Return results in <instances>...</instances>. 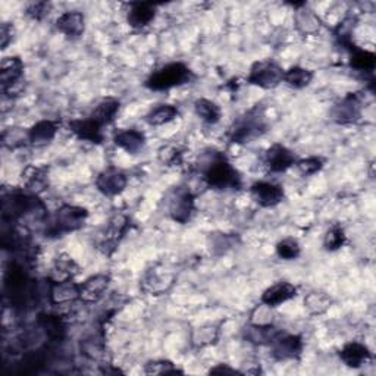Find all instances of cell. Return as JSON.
<instances>
[{
	"label": "cell",
	"mask_w": 376,
	"mask_h": 376,
	"mask_svg": "<svg viewBox=\"0 0 376 376\" xmlns=\"http://www.w3.org/2000/svg\"><path fill=\"white\" fill-rule=\"evenodd\" d=\"M199 172L204 182L215 188V190L237 192L243 187L240 172L234 168L233 163L225 156V153L209 149L199 157Z\"/></svg>",
	"instance_id": "1"
},
{
	"label": "cell",
	"mask_w": 376,
	"mask_h": 376,
	"mask_svg": "<svg viewBox=\"0 0 376 376\" xmlns=\"http://www.w3.org/2000/svg\"><path fill=\"white\" fill-rule=\"evenodd\" d=\"M196 79V74L182 62H172L153 71L144 81L145 89L152 92H166L175 87L190 84Z\"/></svg>",
	"instance_id": "2"
},
{
	"label": "cell",
	"mask_w": 376,
	"mask_h": 376,
	"mask_svg": "<svg viewBox=\"0 0 376 376\" xmlns=\"http://www.w3.org/2000/svg\"><path fill=\"white\" fill-rule=\"evenodd\" d=\"M267 131V118L263 104H256L238 119L229 130V141L234 144H247L262 137Z\"/></svg>",
	"instance_id": "3"
},
{
	"label": "cell",
	"mask_w": 376,
	"mask_h": 376,
	"mask_svg": "<svg viewBox=\"0 0 376 376\" xmlns=\"http://www.w3.org/2000/svg\"><path fill=\"white\" fill-rule=\"evenodd\" d=\"M89 219V211L86 207L74 206V204H64L60 206L53 216L48 218L46 221V237L57 238L64 237L70 233H75L78 229L86 225Z\"/></svg>",
	"instance_id": "4"
},
{
	"label": "cell",
	"mask_w": 376,
	"mask_h": 376,
	"mask_svg": "<svg viewBox=\"0 0 376 376\" xmlns=\"http://www.w3.org/2000/svg\"><path fill=\"white\" fill-rule=\"evenodd\" d=\"M166 207H168V214L172 221L185 225L192 221L194 215L196 197L192 193L190 188H187L184 185L175 187L168 196Z\"/></svg>",
	"instance_id": "5"
},
{
	"label": "cell",
	"mask_w": 376,
	"mask_h": 376,
	"mask_svg": "<svg viewBox=\"0 0 376 376\" xmlns=\"http://www.w3.org/2000/svg\"><path fill=\"white\" fill-rule=\"evenodd\" d=\"M285 70L274 60H259L250 68L247 82L252 86L270 90L284 82Z\"/></svg>",
	"instance_id": "6"
},
{
	"label": "cell",
	"mask_w": 376,
	"mask_h": 376,
	"mask_svg": "<svg viewBox=\"0 0 376 376\" xmlns=\"http://www.w3.org/2000/svg\"><path fill=\"white\" fill-rule=\"evenodd\" d=\"M363 109V99L359 93H350L333 104L331 111L332 121L338 125H351L360 121Z\"/></svg>",
	"instance_id": "7"
},
{
	"label": "cell",
	"mask_w": 376,
	"mask_h": 376,
	"mask_svg": "<svg viewBox=\"0 0 376 376\" xmlns=\"http://www.w3.org/2000/svg\"><path fill=\"white\" fill-rule=\"evenodd\" d=\"M250 196H252L256 204L269 209V207H275L284 201L285 192L284 187L280 184L259 181L250 187Z\"/></svg>",
	"instance_id": "8"
},
{
	"label": "cell",
	"mask_w": 376,
	"mask_h": 376,
	"mask_svg": "<svg viewBox=\"0 0 376 376\" xmlns=\"http://www.w3.org/2000/svg\"><path fill=\"white\" fill-rule=\"evenodd\" d=\"M127 184H128L127 174L115 168V166H109V168L103 170L96 178L97 190L106 197L119 196L125 188H127Z\"/></svg>",
	"instance_id": "9"
},
{
	"label": "cell",
	"mask_w": 376,
	"mask_h": 376,
	"mask_svg": "<svg viewBox=\"0 0 376 376\" xmlns=\"http://www.w3.org/2000/svg\"><path fill=\"white\" fill-rule=\"evenodd\" d=\"M130 229V218L123 214H116L104 228L103 240H101V248L104 253L111 255L114 250L118 247L121 240L127 236Z\"/></svg>",
	"instance_id": "10"
},
{
	"label": "cell",
	"mask_w": 376,
	"mask_h": 376,
	"mask_svg": "<svg viewBox=\"0 0 376 376\" xmlns=\"http://www.w3.org/2000/svg\"><path fill=\"white\" fill-rule=\"evenodd\" d=\"M272 348V358L278 362H288V360H297L304 348L303 338L300 336H281L270 344Z\"/></svg>",
	"instance_id": "11"
},
{
	"label": "cell",
	"mask_w": 376,
	"mask_h": 376,
	"mask_svg": "<svg viewBox=\"0 0 376 376\" xmlns=\"http://www.w3.org/2000/svg\"><path fill=\"white\" fill-rule=\"evenodd\" d=\"M265 162L270 171L275 174H282L297 163V157L296 153L289 150L287 145L275 143L266 150Z\"/></svg>",
	"instance_id": "12"
},
{
	"label": "cell",
	"mask_w": 376,
	"mask_h": 376,
	"mask_svg": "<svg viewBox=\"0 0 376 376\" xmlns=\"http://www.w3.org/2000/svg\"><path fill=\"white\" fill-rule=\"evenodd\" d=\"M68 128L81 141H87L93 144H101L104 141L103 127L90 115L87 118L71 119L68 122Z\"/></svg>",
	"instance_id": "13"
},
{
	"label": "cell",
	"mask_w": 376,
	"mask_h": 376,
	"mask_svg": "<svg viewBox=\"0 0 376 376\" xmlns=\"http://www.w3.org/2000/svg\"><path fill=\"white\" fill-rule=\"evenodd\" d=\"M60 127L59 121L52 119H43L35 122L33 127L27 131L28 133V144L34 145V148H43V145L50 144Z\"/></svg>",
	"instance_id": "14"
},
{
	"label": "cell",
	"mask_w": 376,
	"mask_h": 376,
	"mask_svg": "<svg viewBox=\"0 0 376 376\" xmlns=\"http://www.w3.org/2000/svg\"><path fill=\"white\" fill-rule=\"evenodd\" d=\"M26 65L19 56L5 57L2 60V68H0V82H2V90L6 94L9 90L24 77Z\"/></svg>",
	"instance_id": "15"
},
{
	"label": "cell",
	"mask_w": 376,
	"mask_h": 376,
	"mask_svg": "<svg viewBox=\"0 0 376 376\" xmlns=\"http://www.w3.org/2000/svg\"><path fill=\"white\" fill-rule=\"evenodd\" d=\"M114 143L116 148L127 152L128 155H137L145 148V136L136 128H122L114 134Z\"/></svg>",
	"instance_id": "16"
},
{
	"label": "cell",
	"mask_w": 376,
	"mask_h": 376,
	"mask_svg": "<svg viewBox=\"0 0 376 376\" xmlns=\"http://www.w3.org/2000/svg\"><path fill=\"white\" fill-rule=\"evenodd\" d=\"M111 284V277L99 274L87 278L84 282L79 284V300L84 303H96L99 302L104 292L108 291Z\"/></svg>",
	"instance_id": "17"
},
{
	"label": "cell",
	"mask_w": 376,
	"mask_h": 376,
	"mask_svg": "<svg viewBox=\"0 0 376 376\" xmlns=\"http://www.w3.org/2000/svg\"><path fill=\"white\" fill-rule=\"evenodd\" d=\"M338 356L343 360V363L351 369H359L372 360L370 350L365 344L358 341H351L345 344L340 350Z\"/></svg>",
	"instance_id": "18"
},
{
	"label": "cell",
	"mask_w": 376,
	"mask_h": 376,
	"mask_svg": "<svg viewBox=\"0 0 376 376\" xmlns=\"http://www.w3.org/2000/svg\"><path fill=\"white\" fill-rule=\"evenodd\" d=\"M296 296H297V287H294L289 282L281 281V282L270 285L267 289H265L260 300L267 307H278L292 300Z\"/></svg>",
	"instance_id": "19"
},
{
	"label": "cell",
	"mask_w": 376,
	"mask_h": 376,
	"mask_svg": "<svg viewBox=\"0 0 376 376\" xmlns=\"http://www.w3.org/2000/svg\"><path fill=\"white\" fill-rule=\"evenodd\" d=\"M56 28L68 38H79L86 31V16L78 11L62 13L56 21Z\"/></svg>",
	"instance_id": "20"
},
{
	"label": "cell",
	"mask_w": 376,
	"mask_h": 376,
	"mask_svg": "<svg viewBox=\"0 0 376 376\" xmlns=\"http://www.w3.org/2000/svg\"><path fill=\"white\" fill-rule=\"evenodd\" d=\"M156 18V5L149 2H134L127 12V23L136 30L150 26Z\"/></svg>",
	"instance_id": "21"
},
{
	"label": "cell",
	"mask_w": 376,
	"mask_h": 376,
	"mask_svg": "<svg viewBox=\"0 0 376 376\" xmlns=\"http://www.w3.org/2000/svg\"><path fill=\"white\" fill-rule=\"evenodd\" d=\"M282 333L281 329L270 324H259V325H248L244 329V338L250 343L258 345H270Z\"/></svg>",
	"instance_id": "22"
},
{
	"label": "cell",
	"mask_w": 376,
	"mask_h": 376,
	"mask_svg": "<svg viewBox=\"0 0 376 376\" xmlns=\"http://www.w3.org/2000/svg\"><path fill=\"white\" fill-rule=\"evenodd\" d=\"M79 299V284L74 280L53 281L50 288V300L53 304H68Z\"/></svg>",
	"instance_id": "23"
},
{
	"label": "cell",
	"mask_w": 376,
	"mask_h": 376,
	"mask_svg": "<svg viewBox=\"0 0 376 376\" xmlns=\"http://www.w3.org/2000/svg\"><path fill=\"white\" fill-rule=\"evenodd\" d=\"M119 108H121V101L115 97H104L101 99L97 104L96 108L93 109V112L90 114V116L97 121L101 127H108V125H111L118 112H119Z\"/></svg>",
	"instance_id": "24"
},
{
	"label": "cell",
	"mask_w": 376,
	"mask_h": 376,
	"mask_svg": "<svg viewBox=\"0 0 376 376\" xmlns=\"http://www.w3.org/2000/svg\"><path fill=\"white\" fill-rule=\"evenodd\" d=\"M297 11H296V26L299 28V31L303 35H313V34H318L321 31L322 23L319 16L313 12L311 9L306 8L304 4L297 5Z\"/></svg>",
	"instance_id": "25"
},
{
	"label": "cell",
	"mask_w": 376,
	"mask_h": 376,
	"mask_svg": "<svg viewBox=\"0 0 376 376\" xmlns=\"http://www.w3.org/2000/svg\"><path fill=\"white\" fill-rule=\"evenodd\" d=\"M49 172L46 168H40V166H28V168L23 172V179L27 187V190L31 192V194H40L45 192L49 185Z\"/></svg>",
	"instance_id": "26"
},
{
	"label": "cell",
	"mask_w": 376,
	"mask_h": 376,
	"mask_svg": "<svg viewBox=\"0 0 376 376\" xmlns=\"http://www.w3.org/2000/svg\"><path fill=\"white\" fill-rule=\"evenodd\" d=\"M179 116V111L174 104H157L156 108L150 109L149 114L145 115V122L150 127H162L165 123H170Z\"/></svg>",
	"instance_id": "27"
},
{
	"label": "cell",
	"mask_w": 376,
	"mask_h": 376,
	"mask_svg": "<svg viewBox=\"0 0 376 376\" xmlns=\"http://www.w3.org/2000/svg\"><path fill=\"white\" fill-rule=\"evenodd\" d=\"M194 111H196V115L207 125H215L222 118V111L218 106V103H215L214 100L204 99V97L197 99L194 101Z\"/></svg>",
	"instance_id": "28"
},
{
	"label": "cell",
	"mask_w": 376,
	"mask_h": 376,
	"mask_svg": "<svg viewBox=\"0 0 376 376\" xmlns=\"http://www.w3.org/2000/svg\"><path fill=\"white\" fill-rule=\"evenodd\" d=\"M53 272L56 274V277L53 278V281L74 280L79 274V266H78V263L70 255L62 253L55 260Z\"/></svg>",
	"instance_id": "29"
},
{
	"label": "cell",
	"mask_w": 376,
	"mask_h": 376,
	"mask_svg": "<svg viewBox=\"0 0 376 376\" xmlns=\"http://www.w3.org/2000/svg\"><path fill=\"white\" fill-rule=\"evenodd\" d=\"M350 56V68L359 72H373L376 65V55L370 50L354 48Z\"/></svg>",
	"instance_id": "30"
},
{
	"label": "cell",
	"mask_w": 376,
	"mask_h": 376,
	"mask_svg": "<svg viewBox=\"0 0 376 376\" xmlns=\"http://www.w3.org/2000/svg\"><path fill=\"white\" fill-rule=\"evenodd\" d=\"M313 81V72L303 67H291L284 74V82L291 89L303 90Z\"/></svg>",
	"instance_id": "31"
},
{
	"label": "cell",
	"mask_w": 376,
	"mask_h": 376,
	"mask_svg": "<svg viewBox=\"0 0 376 376\" xmlns=\"http://www.w3.org/2000/svg\"><path fill=\"white\" fill-rule=\"evenodd\" d=\"M174 277L170 274H159L156 270H152L143 280V288L150 292V294H160V292L168 289L172 285Z\"/></svg>",
	"instance_id": "32"
},
{
	"label": "cell",
	"mask_w": 376,
	"mask_h": 376,
	"mask_svg": "<svg viewBox=\"0 0 376 376\" xmlns=\"http://www.w3.org/2000/svg\"><path fill=\"white\" fill-rule=\"evenodd\" d=\"M238 237L234 234H222V233H214L209 236V248H211L212 255L222 256L229 250L234 248L238 244Z\"/></svg>",
	"instance_id": "33"
},
{
	"label": "cell",
	"mask_w": 376,
	"mask_h": 376,
	"mask_svg": "<svg viewBox=\"0 0 376 376\" xmlns=\"http://www.w3.org/2000/svg\"><path fill=\"white\" fill-rule=\"evenodd\" d=\"M332 304V299L324 291H311L304 299L306 309L311 315H324Z\"/></svg>",
	"instance_id": "34"
},
{
	"label": "cell",
	"mask_w": 376,
	"mask_h": 376,
	"mask_svg": "<svg viewBox=\"0 0 376 376\" xmlns=\"http://www.w3.org/2000/svg\"><path fill=\"white\" fill-rule=\"evenodd\" d=\"M347 243V236L340 225L331 226L324 237V248L326 252H337Z\"/></svg>",
	"instance_id": "35"
},
{
	"label": "cell",
	"mask_w": 376,
	"mask_h": 376,
	"mask_svg": "<svg viewBox=\"0 0 376 376\" xmlns=\"http://www.w3.org/2000/svg\"><path fill=\"white\" fill-rule=\"evenodd\" d=\"M159 160L163 166H168V168H172V166H179L184 159V150L178 145L174 144H166L162 145L157 152Z\"/></svg>",
	"instance_id": "36"
},
{
	"label": "cell",
	"mask_w": 376,
	"mask_h": 376,
	"mask_svg": "<svg viewBox=\"0 0 376 376\" xmlns=\"http://www.w3.org/2000/svg\"><path fill=\"white\" fill-rule=\"evenodd\" d=\"M277 255L282 260H296L302 255V245L296 238H284L277 247Z\"/></svg>",
	"instance_id": "37"
},
{
	"label": "cell",
	"mask_w": 376,
	"mask_h": 376,
	"mask_svg": "<svg viewBox=\"0 0 376 376\" xmlns=\"http://www.w3.org/2000/svg\"><path fill=\"white\" fill-rule=\"evenodd\" d=\"M325 165V160L319 156H310V157H306V159H300L297 160L296 166H297V171L302 177H313L316 175L318 172L322 171Z\"/></svg>",
	"instance_id": "38"
},
{
	"label": "cell",
	"mask_w": 376,
	"mask_h": 376,
	"mask_svg": "<svg viewBox=\"0 0 376 376\" xmlns=\"http://www.w3.org/2000/svg\"><path fill=\"white\" fill-rule=\"evenodd\" d=\"M144 373L148 375H177L182 373L172 362L170 360H152L144 365Z\"/></svg>",
	"instance_id": "39"
},
{
	"label": "cell",
	"mask_w": 376,
	"mask_h": 376,
	"mask_svg": "<svg viewBox=\"0 0 376 376\" xmlns=\"http://www.w3.org/2000/svg\"><path fill=\"white\" fill-rule=\"evenodd\" d=\"M218 340V329L214 326H201L197 328L194 336H193V343L199 347H206L215 344Z\"/></svg>",
	"instance_id": "40"
},
{
	"label": "cell",
	"mask_w": 376,
	"mask_h": 376,
	"mask_svg": "<svg viewBox=\"0 0 376 376\" xmlns=\"http://www.w3.org/2000/svg\"><path fill=\"white\" fill-rule=\"evenodd\" d=\"M4 145L8 149H16L19 145H24L28 143V133H23L16 128H9L4 133Z\"/></svg>",
	"instance_id": "41"
},
{
	"label": "cell",
	"mask_w": 376,
	"mask_h": 376,
	"mask_svg": "<svg viewBox=\"0 0 376 376\" xmlns=\"http://www.w3.org/2000/svg\"><path fill=\"white\" fill-rule=\"evenodd\" d=\"M50 9H52V5L48 2H35V4L28 5L27 15L35 21H41L50 13Z\"/></svg>",
	"instance_id": "42"
},
{
	"label": "cell",
	"mask_w": 376,
	"mask_h": 376,
	"mask_svg": "<svg viewBox=\"0 0 376 376\" xmlns=\"http://www.w3.org/2000/svg\"><path fill=\"white\" fill-rule=\"evenodd\" d=\"M13 38H15V27L11 23H2V26H0V45H2V50L8 49Z\"/></svg>",
	"instance_id": "43"
},
{
	"label": "cell",
	"mask_w": 376,
	"mask_h": 376,
	"mask_svg": "<svg viewBox=\"0 0 376 376\" xmlns=\"http://www.w3.org/2000/svg\"><path fill=\"white\" fill-rule=\"evenodd\" d=\"M211 373H214V375H236V373H241V372L229 367L228 365H218L216 367L211 369Z\"/></svg>",
	"instance_id": "44"
}]
</instances>
